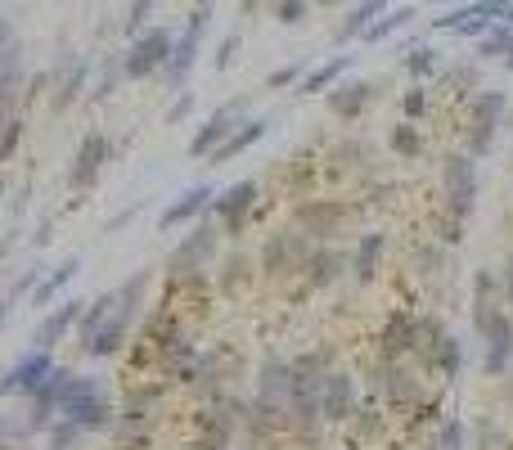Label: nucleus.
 I'll list each match as a JSON object with an SVG mask.
<instances>
[{
  "label": "nucleus",
  "instance_id": "nucleus-1",
  "mask_svg": "<svg viewBox=\"0 0 513 450\" xmlns=\"http://www.w3.org/2000/svg\"><path fill=\"white\" fill-rule=\"evenodd\" d=\"M59 414L77 423L81 432H95V428H108V419H113V405H108V396L99 392L95 378L72 374L68 396H63V410Z\"/></svg>",
  "mask_w": 513,
  "mask_h": 450
},
{
  "label": "nucleus",
  "instance_id": "nucleus-2",
  "mask_svg": "<svg viewBox=\"0 0 513 450\" xmlns=\"http://www.w3.org/2000/svg\"><path fill=\"white\" fill-rule=\"evenodd\" d=\"M207 18H212V0H198V5L189 9V18H185V32L176 36V54H171L167 72H162L171 90H180L189 81V72H194L198 50H203V36H207Z\"/></svg>",
  "mask_w": 513,
  "mask_h": 450
},
{
  "label": "nucleus",
  "instance_id": "nucleus-3",
  "mask_svg": "<svg viewBox=\"0 0 513 450\" xmlns=\"http://www.w3.org/2000/svg\"><path fill=\"white\" fill-rule=\"evenodd\" d=\"M122 54H126V77L144 81V77H153V72H167L171 54H176V36H171L167 27H144Z\"/></svg>",
  "mask_w": 513,
  "mask_h": 450
},
{
  "label": "nucleus",
  "instance_id": "nucleus-4",
  "mask_svg": "<svg viewBox=\"0 0 513 450\" xmlns=\"http://www.w3.org/2000/svg\"><path fill=\"white\" fill-rule=\"evenodd\" d=\"M243 113H248V99H230V104L216 108V113L198 126L194 140H189V158H212V153L243 126Z\"/></svg>",
  "mask_w": 513,
  "mask_h": 450
},
{
  "label": "nucleus",
  "instance_id": "nucleus-5",
  "mask_svg": "<svg viewBox=\"0 0 513 450\" xmlns=\"http://www.w3.org/2000/svg\"><path fill=\"white\" fill-rule=\"evenodd\" d=\"M504 108H509V99H504V90H482V95L473 99V108H468V153H473V158H482V153H491L495 126H500Z\"/></svg>",
  "mask_w": 513,
  "mask_h": 450
},
{
  "label": "nucleus",
  "instance_id": "nucleus-6",
  "mask_svg": "<svg viewBox=\"0 0 513 450\" xmlns=\"http://www.w3.org/2000/svg\"><path fill=\"white\" fill-rule=\"evenodd\" d=\"M441 180H446V198H450V212H455V221L473 216V198H477L473 153H450V158L441 162Z\"/></svg>",
  "mask_w": 513,
  "mask_h": 450
},
{
  "label": "nucleus",
  "instance_id": "nucleus-7",
  "mask_svg": "<svg viewBox=\"0 0 513 450\" xmlns=\"http://www.w3.org/2000/svg\"><path fill=\"white\" fill-rule=\"evenodd\" d=\"M113 158V144L104 140L99 131H90V135H81V144H77V153H72V167H68V185L72 189H95L99 185V171H104V162Z\"/></svg>",
  "mask_w": 513,
  "mask_h": 450
},
{
  "label": "nucleus",
  "instance_id": "nucleus-8",
  "mask_svg": "<svg viewBox=\"0 0 513 450\" xmlns=\"http://www.w3.org/2000/svg\"><path fill=\"white\" fill-rule=\"evenodd\" d=\"M54 369H59V365H54V360H50V351L32 347V351H27V356L18 360V365L5 374V383H0V392H5V396H36V392H41V387H45V378L54 374Z\"/></svg>",
  "mask_w": 513,
  "mask_h": 450
},
{
  "label": "nucleus",
  "instance_id": "nucleus-9",
  "mask_svg": "<svg viewBox=\"0 0 513 450\" xmlns=\"http://www.w3.org/2000/svg\"><path fill=\"white\" fill-rule=\"evenodd\" d=\"M252 198H257V180H234L230 189H221V194L212 198V212L221 216V225L230 234H243L248 212H252Z\"/></svg>",
  "mask_w": 513,
  "mask_h": 450
},
{
  "label": "nucleus",
  "instance_id": "nucleus-10",
  "mask_svg": "<svg viewBox=\"0 0 513 450\" xmlns=\"http://www.w3.org/2000/svg\"><path fill=\"white\" fill-rule=\"evenodd\" d=\"M81 306H90V302H77V297H72V302H59V311H50L41 324H36V333H32V342H36V347H41V351H50L54 342H59L63 333L72 329V324H81V315H86V311H81Z\"/></svg>",
  "mask_w": 513,
  "mask_h": 450
},
{
  "label": "nucleus",
  "instance_id": "nucleus-11",
  "mask_svg": "<svg viewBox=\"0 0 513 450\" xmlns=\"http://www.w3.org/2000/svg\"><path fill=\"white\" fill-rule=\"evenodd\" d=\"M509 365H513V320H509V315H500V320L491 324V333H486V360H482V369L491 378H500Z\"/></svg>",
  "mask_w": 513,
  "mask_h": 450
},
{
  "label": "nucleus",
  "instance_id": "nucleus-12",
  "mask_svg": "<svg viewBox=\"0 0 513 450\" xmlns=\"http://www.w3.org/2000/svg\"><path fill=\"white\" fill-rule=\"evenodd\" d=\"M0 41H5V54H0V104H5V113H9L18 99V77H23V50H18L9 23L0 27Z\"/></svg>",
  "mask_w": 513,
  "mask_h": 450
},
{
  "label": "nucleus",
  "instance_id": "nucleus-13",
  "mask_svg": "<svg viewBox=\"0 0 513 450\" xmlns=\"http://www.w3.org/2000/svg\"><path fill=\"white\" fill-rule=\"evenodd\" d=\"M212 198H216V189H212V185H194V189H185V194H180L176 203H171L167 212H162V221H158V225H162V230H176V225L194 221V216L203 212V207L212 203Z\"/></svg>",
  "mask_w": 513,
  "mask_h": 450
},
{
  "label": "nucleus",
  "instance_id": "nucleus-14",
  "mask_svg": "<svg viewBox=\"0 0 513 450\" xmlns=\"http://www.w3.org/2000/svg\"><path fill=\"white\" fill-rule=\"evenodd\" d=\"M212 248H216V234H212V225L203 221L185 243H180L176 252H171V270H176V275H180V270H194L198 261L212 257Z\"/></svg>",
  "mask_w": 513,
  "mask_h": 450
},
{
  "label": "nucleus",
  "instance_id": "nucleus-15",
  "mask_svg": "<svg viewBox=\"0 0 513 450\" xmlns=\"http://www.w3.org/2000/svg\"><path fill=\"white\" fill-rule=\"evenodd\" d=\"M369 99H374V81H342V86L329 90V108L338 117H360V108H369Z\"/></svg>",
  "mask_w": 513,
  "mask_h": 450
},
{
  "label": "nucleus",
  "instance_id": "nucleus-16",
  "mask_svg": "<svg viewBox=\"0 0 513 450\" xmlns=\"http://www.w3.org/2000/svg\"><path fill=\"white\" fill-rule=\"evenodd\" d=\"M266 131H270V117H252V122H243L239 131H234L230 140H225L221 149H216V153H212V158H207V162H216V167H221V162L239 158V153H248L252 144H257V140H261V135H266Z\"/></svg>",
  "mask_w": 513,
  "mask_h": 450
},
{
  "label": "nucleus",
  "instance_id": "nucleus-17",
  "mask_svg": "<svg viewBox=\"0 0 513 450\" xmlns=\"http://www.w3.org/2000/svg\"><path fill=\"white\" fill-rule=\"evenodd\" d=\"M351 68V54H333V59L315 63L311 72H306V81L297 86V95H320V90H333L342 81V72Z\"/></svg>",
  "mask_w": 513,
  "mask_h": 450
},
{
  "label": "nucleus",
  "instance_id": "nucleus-18",
  "mask_svg": "<svg viewBox=\"0 0 513 450\" xmlns=\"http://www.w3.org/2000/svg\"><path fill=\"white\" fill-rule=\"evenodd\" d=\"M126 333H131V315L113 311V315L104 320V329L90 338L86 351H90V356H99V360H104V356H117V351H122V342H126Z\"/></svg>",
  "mask_w": 513,
  "mask_h": 450
},
{
  "label": "nucleus",
  "instance_id": "nucleus-19",
  "mask_svg": "<svg viewBox=\"0 0 513 450\" xmlns=\"http://www.w3.org/2000/svg\"><path fill=\"white\" fill-rule=\"evenodd\" d=\"M77 270H81V261H77V257H72V261H63V266H54L50 275H45L41 284L32 288V306H36V311H45V306H50L54 297H59L63 288L72 284V275H77Z\"/></svg>",
  "mask_w": 513,
  "mask_h": 450
},
{
  "label": "nucleus",
  "instance_id": "nucleus-20",
  "mask_svg": "<svg viewBox=\"0 0 513 450\" xmlns=\"http://www.w3.org/2000/svg\"><path fill=\"white\" fill-rule=\"evenodd\" d=\"M320 414H324V419H347V414H351V378L347 374H329V378H324Z\"/></svg>",
  "mask_w": 513,
  "mask_h": 450
},
{
  "label": "nucleus",
  "instance_id": "nucleus-21",
  "mask_svg": "<svg viewBox=\"0 0 513 450\" xmlns=\"http://www.w3.org/2000/svg\"><path fill=\"white\" fill-rule=\"evenodd\" d=\"M419 347V320L414 315H392V324H387V333H383V351L387 356H401V351H414Z\"/></svg>",
  "mask_w": 513,
  "mask_h": 450
},
{
  "label": "nucleus",
  "instance_id": "nucleus-22",
  "mask_svg": "<svg viewBox=\"0 0 513 450\" xmlns=\"http://www.w3.org/2000/svg\"><path fill=\"white\" fill-rule=\"evenodd\" d=\"M437 68H441V50H437V45H428V41L410 45V50H405V59H401V72H405V77H414L419 86H423V81H428Z\"/></svg>",
  "mask_w": 513,
  "mask_h": 450
},
{
  "label": "nucleus",
  "instance_id": "nucleus-23",
  "mask_svg": "<svg viewBox=\"0 0 513 450\" xmlns=\"http://www.w3.org/2000/svg\"><path fill=\"white\" fill-rule=\"evenodd\" d=\"M387 5H392V0H360V5L347 14V23H342L338 36H342V41H356V36H365L369 27H374L378 18L387 14Z\"/></svg>",
  "mask_w": 513,
  "mask_h": 450
},
{
  "label": "nucleus",
  "instance_id": "nucleus-24",
  "mask_svg": "<svg viewBox=\"0 0 513 450\" xmlns=\"http://www.w3.org/2000/svg\"><path fill=\"white\" fill-rule=\"evenodd\" d=\"M86 77H90V63L77 54V59L63 68V77H59V90H54V113H63V108H68L72 99L86 90Z\"/></svg>",
  "mask_w": 513,
  "mask_h": 450
},
{
  "label": "nucleus",
  "instance_id": "nucleus-25",
  "mask_svg": "<svg viewBox=\"0 0 513 450\" xmlns=\"http://www.w3.org/2000/svg\"><path fill=\"white\" fill-rule=\"evenodd\" d=\"M117 311V293H104V297H95L90 302V311L81 315V324H77V338H81V347H90V338H95L99 329H104V320Z\"/></svg>",
  "mask_w": 513,
  "mask_h": 450
},
{
  "label": "nucleus",
  "instance_id": "nucleus-26",
  "mask_svg": "<svg viewBox=\"0 0 513 450\" xmlns=\"http://www.w3.org/2000/svg\"><path fill=\"white\" fill-rule=\"evenodd\" d=\"M378 257H383V234H365L356 248V261H351V266H356V279H374Z\"/></svg>",
  "mask_w": 513,
  "mask_h": 450
},
{
  "label": "nucleus",
  "instance_id": "nucleus-27",
  "mask_svg": "<svg viewBox=\"0 0 513 450\" xmlns=\"http://www.w3.org/2000/svg\"><path fill=\"white\" fill-rule=\"evenodd\" d=\"M414 14H419V9H414V5H396V9H387V14L378 18V23L365 32V41H387V36H392V32H401V27L410 23Z\"/></svg>",
  "mask_w": 513,
  "mask_h": 450
},
{
  "label": "nucleus",
  "instance_id": "nucleus-28",
  "mask_svg": "<svg viewBox=\"0 0 513 450\" xmlns=\"http://www.w3.org/2000/svg\"><path fill=\"white\" fill-rule=\"evenodd\" d=\"M122 77H126V54H108L104 68H99V81H95V99H108V95H113Z\"/></svg>",
  "mask_w": 513,
  "mask_h": 450
},
{
  "label": "nucleus",
  "instance_id": "nucleus-29",
  "mask_svg": "<svg viewBox=\"0 0 513 450\" xmlns=\"http://www.w3.org/2000/svg\"><path fill=\"white\" fill-rule=\"evenodd\" d=\"M459 360H464V351H459V338L455 333H446L437 347V356H432V369H441L446 378H459Z\"/></svg>",
  "mask_w": 513,
  "mask_h": 450
},
{
  "label": "nucleus",
  "instance_id": "nucleus-30",
  "mask_svg": "<svg viewBox=\"0 0 513 450\" xmlns=\"http://www.w3.org/2000/svg\"><path fill=\"white\" fill-rule=\"evenodd\" d=\"M387 140H392V149L405 153V158H414V153H419V131H414V122H396Z\"/></svg>",
  "mask_w": 513,
  "mask_h": 450
},
{
  "label": "nucleus",
  "instance_id": "nucleus-31",
  "mask_svg": "<svg viewBox=\"0 0 513 450\" xmlns=\"http://www.w3.org/2000/svg\"><path fill=\"white\" fill-rule=\"evenodd\" d=\"M338 266H342L338 252H320V257L311 261V284H333V279H338Z\"/></svg>",
  "mask_w": 513,
  "mask_h": 450
},
{
  "label": "nucleus",
  "instance_id": "nucleus-32",
  "mask_svg": "<svg viewBox=\"0 0 513 450\" xmlns=\"http://www.w3.org/2000/svg\"><path fill=\"white\" fill-rule=\"evenodd\" d=\"M306 72H311V68H302V63H284V68H275V72H270V77H266V86H270V90L302 86V81H306Z\"/></svg>",
  "mask_w": 513,
  "mask_h": 450
},
{
  "label": "nucleus",
  "instance_id": "nucleus-33",
  "mask_svg": "<svg viewBox=\"0 0 513 450\" xmlns=\"http://www.w3.org/2000/svg\"><path fill=\"white\" fill-rule=\"evenodd\" d=\"M153 5H158V0H131V9H126V32H131V41L144 32V18L153 14Z\"/></svg>",
  "mask_w": 513,
  "mask_h": 450
},
{
  "label": "nucleus",
  "instance_id": "nucleus-34",
  "mask_svg": "<svg viewBox=\"0 0 513 450\" xmlns=\"http://www.w3.org/2000/svg\"><path fill=\"white\" fill-rule=\"evenodd\" d=\"M239 32H230V36H225V41L221 45H216V54H212V68L216 72H225V68H230V63H234V54H239Z\"/></svg>",
  "mask_w": 513,
  "mask_h": 450
},
{
  "label": "nucleus",
  "instance_id": "nucleus-35",
  "mask_svg": "<svg viewBox=\"0 0 513 450\" xmlns=\"http://www.w3.org/2000/svg\"><path fill=\"white\" fill-rule=\"evenodd\" d=\"M18 140H23V122L18 117H9L5 122V140H0V162H9L18 153Z\"/></svg>",
  "mask_w": 513,
  "mask_h": 450
},
{
  "label": "nucleus",
  "instance_id": "nucleus-36",
  "mask_svg": "<svg viewBox=\"0 0 513 450\" xmlns=\"http://www.w3.org/2000/svg\"><path fill=\"white\" fill-rule=\"evenodd\" d=\"M77 437H81V428L72 419H63L59 428L50 432V450H68V446H77Z\"/></svg>",
  "mask_w": 513,
  "mask_h": 450
},
{
  "label": "nucleus",
  "instance_id": "nucleus-37",
  "mask_svg": "<svg viewBox=\"0 0 513 450\" xmlns=\"http://www.w3.org/2000/svg\"><path fill=\"white\" fill-rule=\"evenodd\" d=\"M275 14H279V23L297 27L306 18V0H275Z\"/></svg>",
  "mask_w": 513,
  "mask_h": 450
},
{
  "label": "nucleus",
  "instance_id": "nucleus-38",
  "mask_svg": "<svg viewBox=\"0 0 513 450\" xmlns=\"http://www.w3.org/2000/svg\"><path fill=\"white\" fill-rule=\"evenodd\" d=\"M189 113H194V90H185L180 99H171V104H167V126H180Z\"/></svg>",
  "mask_w": 513,
  "mask_h": 450
},
{
  "label": "nucleus",
  "instance_id": "nucleus-39",
  "mask_svg": "<svg viewBox=\"0 0 513 450\" xmlns=\"http://www.w3.org/2000/svg\"><path fill=\"white\" fill-rule=\"evenodd\" d=\"M401 108H405V117H410V122H414V117H423V108H428V90L410 86V90H405V99H401Z\"/></svg>",
  "mask_w": 513,
  "mask_h": 450
},
{
  "label": "nucleus",
  "instance_id": "nucleus-40",
  "mask_svg": "<svg viewBox=\"0 0 513 450\" xmlns=\"http://www.w3.org/2000/svg\"><path fill=\"white\" fill-rule=\"evenodd\" d=\"M441 446H446V450H464V423H459V419L441 423Z\"/></svg>",
  "mask_w": 513,
  "mask_h": 450
},
{
  "label": "nucleus",
  "instance_id": "nucleus-41",
  "mask_svg": "<svg viewBox=\"0 0 513 450\" xmlns=\"http://www.w3.org/2000/svg\"><path fill=\"white\" fill-rule=\"evenodd\" d=\"M504 297L513 302V257H509V270H504Z\"/></svg>",
  "mask_w": 513,
  "mask_h": 450
},
{
  "label": "nucleus",
  "instance_id": "nucleus-42",
  "mask_svg": "<svg viewBox=\"0 0 513 450\" xmlns=\"http://www.w3.org/2000/svg\"><path fill=\"white\" fill-rule=\"evenodd\" d=\"M261 5V0H243V14H252V9H257Z\"/></svg>",
  "mask_w": 513,
  "mask_h": 450
},
{
  "label": "nucleus",
  "instance_id": "nucleus-43",
  "mask_svg": "<svg viewBox=\"0 0 513 450\" xmlns=\"http://www.w3.org/2000/svg\"><path fill=\"white\" fill-rule=\"evenodd\" d=\"M504 68H513V45H509V54H504Z\"/></svg>",
  "mask_w": 513,
  "mask_h": 450
},
{
  "label": "nucleus",
  "instance_id": "nucleus-44",
  "mask_svg": "<svg viewBox=\"0 0 513 450\" xmlns=\"http://www.w3.org/2000/svg\"><path fill=\"white\" fill-rule=\"evenodd\" d=\"M320 5H333V0H320Z\"/></svg>",
  "mask_w": 513,
  "mask_h": 450
}]
</instances>
